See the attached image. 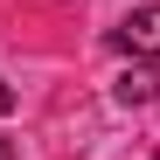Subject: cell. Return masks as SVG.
<instances>
[{"label": "cell", "mask_w": 160, "mask_h": 160, "mask_svg": "<svg viewBox=\"0 0 160 160\" xmlns=\"http://www.w3.org/2000/svg\"><path fill=\"white\" fill-rule=\"evenodd\" d=\"M153 160H160V153H153Z\"/></svg>", "instance_id": "obj_5"}, {"label": "cell", "mask_w": 160, "mask_h": 160, "mask_svg": "<svg viewBox=\"0 0 160 160\" xmlns=\"http://www.w3.org/2000/svg\"><path fill=\"white\" fill-rule=\"evenodd\" d=\"M7 112H14V84L0 77V118H7Z\"/></svg>", "instance_id": "obj_3"}, {"label": "cell", "mask_w": 160, "mask_h": 160, "mask_svg": "<svg viewBox=\"0 0 160 160\" xmlns=\"http://www.w3.org/2000/svg\"><path fill=\"white\" fill-rule=\"evenodd\" d=\"M112 91H118V104H153V98H160V70H153V63H132Z\"/></svg>", "instance_id": "obj_2"}, {"label": "cell", "mask_w": 160, "mask_h": 160, "mask_svg": "<svg viewBox=\"0 0 160 160\" xmlns=\"http://www.w3.org/2000/svg\"><path fill=\"white\" fill-rule=\"evenodd\" d=\"M0 160H14V139H0Z\"/></svg>", "instance_id": "obj_4"}, {"label": "cell", "mask_w": 160, "mask_h": 160, "mask_svg": "<svg viewBox=\"0 0 160 160\" xmlns=\"http://www.w3.org/2000/svg\"><path fill=\"white\" fill-rule=\"evenodd\" d=\"M112 49H125V56H160V0H153V7H132L125 21H118V28H112Z\"/></svg>", "instance_id": "obj_1"}]
</instances>
